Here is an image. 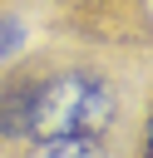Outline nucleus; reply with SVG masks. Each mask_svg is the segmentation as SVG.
Returning <instances> with one entry per match:
<instances>
[{
    "label": "nucleus",
    "instance_id": "1",
    "mask_svg": "<svg viewBox=\"0 0 153 158\" xmlns=\"http://www.w3.org/2000/svg\"><path fill=\"white\" fill-rule=\"evenodd\" d=\"M118 114H123V99L104 69H89V64L35 69L25 138H104Z\"/></svg>",
    "mask_w": 153,
    "mask_h": 158
},
{
    "label": "nucleus",
    "instance_id": "2",
    "mask_svg": "<svg viewBox=\"0 0 153 158\" xmlns=\"http://www.w3.org/2000/svg\"><path fill=\"white\" fill-rule=\"evenodd\" d=\"M25 158H114L104 138H35Z\"/></svg>",
    "mask_w": 153,
    "mask_h": 158
},
{
    "label": "nucleus",
    "instance_id": "3",
    "mask_svg": "<svg viewBox=\"0 0 153 158\" xmlns=\"http://www.w3.org/2000/svg\"><path fill=\"white\" fill-rule=\"evenodd\" d=\"M143 158H153V109H148V123H143Z\"/></svg>",
    "mask_w": 153,
    "mask_h": 158
}]
</instances>
